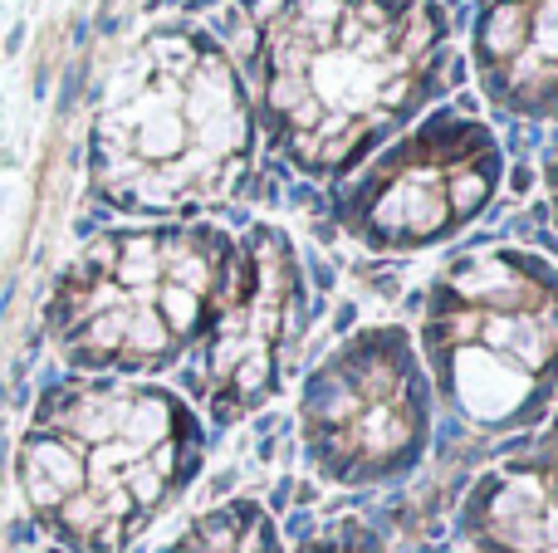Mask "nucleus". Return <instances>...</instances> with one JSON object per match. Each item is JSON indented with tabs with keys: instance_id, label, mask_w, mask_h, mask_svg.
Wrapping results in <instances>:
<instances>
[{
	"instance_id": "obj_13",
	"label": "nucleus",
	"mask_w": 558,
	"mask_h": 553,
	"mask_svg": "<svg viewBox=\"0 0 558 553\" xmlns=\"http://www.w3.org/2000/svg\"><path fill=\"white\" fill-rule=\"evenodd\" d=\"M544 192H549V206H554V225H558V137L544 157Z\"/></svg>"
},
{
	"instance_id": "obj_10",
	"label": "nucleus",
	"mask_w": 558,
	"mask_h": 553,
	"mask_svg": "<svg viewBox=\"0 0 558 553\" xmlns=\"http://www.w3.org/2000/svg\"><path fill=\"white\" fill-rule=\"evenodd\" d=\"M461 539L475 553H558V441L514 451L475 480Z\"/></svg>"
},
{
	"instance_id": "obj_8",
	"label": "nucleus",
	"mask_w": 558,
	"mask_h": 553,
	"mask_svg": "<svg viewBox=\"0 0 558 553\" xmlns=\"http://www.w3.org/2000/svg\"><path fill=\"white\" fill-rule=\"evenodd\" d=\"M308 329V280L279 225H251L231 250L221 299L202 343L196 392L216 427H235L284 392Z\"/></svg>"
},
{
	"instance_id": "obj_7",
	"label": "nucleus",
	"mask_w": 558,
	"mask_h": 553,
	"mask_svg": "<svg viewBox=\"0 0 558 553\" xmlns=\"http://www.w3.org/2000/svg\"><path fill=\"white\" fill-rule=\"evenodd\" d=\"M505 182L500 137L465 113H436L392 137L357 182L338 192V225L363 250L412 255L475 225Z\"/></svg>"
},
{
	"instance_id": "obj_11",
	"label": "nucleus",
	"mask_w": 558,
	"mask_h": 553,
	"mask_svg": "<svg viewBox=\"0 0 558 553\" xmlns=\"http://www.w3.org/2000/svg\"><path fill=\"white\" fill-rule=\"evenodd\" d=\"M162 553H284L275 519L255 500H226V505L196 515Z\"/></svg>"
},
{
	"instance_id": "obj_9",
	"label": "nucleus",
	"mask_w": 558,
	"mask_h": 553,
	"mask_svg": "<svg viewBox=\"0 0 558 553\" xmlns=\"http://www.w3.org/2000/svg\"><path fill=\"white\" fill-rule=\"evenodd\" d=\"M475 84L505 118H558V0H481L471 25Z\"/></svg>"
},
{
	"instance_id": "obj_6",
	"label": "nucleus",
	"mask_w": 558,
	"mask_h": 553,
	"mask_svg": "<svg viewBox=\"0 0 558 553\" xmlns=\"http://www.w3.org/2000/svg\"><path fill=\"white\" fill-rule=\"evenodd\" d=\"M432 382L397 323L357 329L299 392V446L318 480L367 490L402 480L432 446Z\"/></svg>"
},
{
	"instance_id": "obj_2",
	"label": "nucleus",
	"mask_w": 558,
	"mask_h": 553,
	"mask_svg": "<svg viewBox=\"0 0 558 553\" xmlns=\"http://www.w3.org/2000/svg\"><path fill=\"white\" fill-rule=\"evenodd\" d=\"M255 103L235 59L196 25H157L108 78L88 133L94 196L128 216H202L255 167Z\"/></svg>"
},
{
	"instance_id": "obj_3",
	"label": "nucleus",
	"mask_w": 558,
	"mask_h": 553,
	"mask_svg": "<svg viewBox=\"0 0 558 553\" xmlns=\"http://www.w3.org/2000/svg\"><path fill=\"white\" fill-rule=\"evenodd\" d=\"M206 427L177 392L147 382H59L20 441L29 515L74 553H118L192 490Z\"/></svg>"
},
{
	"instance_id": "obj_12",
	"label": "nucleus",
	"mask_w": 558,
	"mask_h": 553,
	"mask_svg": "<svg viewBox=\"0 0 558 553\" xmlns=\"http://www.w3.org/2000/svg\"><path fill=\"white\" fill-rule=\"evenodd\" d=\"M299 553H383V539L363 519H338V525L318 529L314 539H304Z\"/></svg>"
},
{
	"instance_id": "obj_1",
	"label": "nucleus",
	"mask_w": 558,
	"mask_h": 553,
	"mask_svg": "<svg viewBox=\"0 0 558 553\" xmlns=\"http://www.w3.org/2000/svg\"><path fill=\"white\" fill-rule=\"evenodd\" d=\"M451 84L441 0H265L255 20V123L314 182H343Z\"/></svg>"
},
{
	"instance_id": "obj_4",
	"label": "nucleus",
	"mask_w": 558,
	"mask_h": 553,
	"mask_svg": "<svg viewBox=\"0 0 558 553\" xmlns=\"http://www.w3.org/2000/svg\"><path fill=\"white\" fill-rule=\"evenodd\" d=\"M416 358L471 431L534 427L558 402V265L520 245L456 255L426 290Z\"/></svg>"
},
{
	"instance_id": "obj_5",
	"label": "nucleus",
	"mask_w": 558,
	"mask_h": 553,
	"mask_svg": "<svg viewBox=\"0 0 558 553\" xmlns=\"http://www.w3.org/2000/svg\"><path fill=\"white\" fill-rule=\"evenodd\" d=\"M235 241L211 221L104 231L49 294V339L78 372H167L202 343Z\"/></svg>"
}]
</instances>
